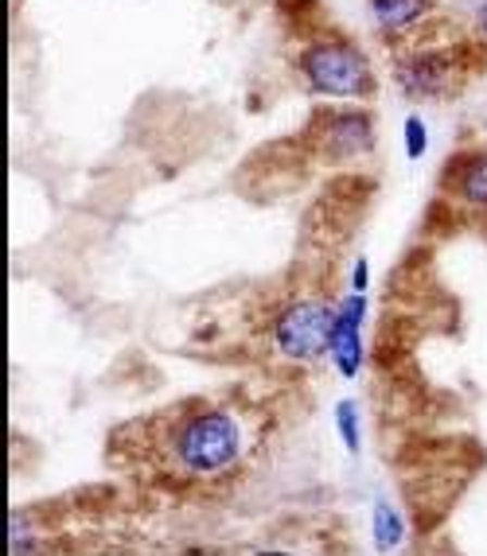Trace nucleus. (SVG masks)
Wrapping results in <instances>:
<instances>
[{
    "label": "nucleus",
    "instance_id": "obj_3",
    "mask_svg": "<svg viewBox=\"0 0 487 556\" xmlns=\"http://www.w3.org/2000/svg\"><path fill=\"white\" fill-rule=\"evenodd\" d=\"M309 144L328 164L363 160L375 149V121L366 110H320L309 121Z\"/></svg>",
    "mask_w": 487,
    "mask_h": 556
},
{
    "label": "nucleus",
    "instance_id": "obj_5",
    "mask_svg": "<svg viewBox=\"0 0 487 556\" xmlns=\"http://www.w3.org/2000/svg\"><path fill=\"white\" fill-rule=\"evenodd\" d=\"M469 75V63L460 59V51H445V47H433V51H413L410 59L398 63L394 78L402 86V93L417 98V102H437V98H449L457 93L460 78Z\"/></svg>",
    "mask_w": 487,
    "mask_h": 556
},
{
    "label": "nucleus",
    "instance_id": "obj_12",
    "mask_svg": "<svg viewBox=\"0 0 487 556\" xmlns=\"http://www.w3.org/2000/svg\"><path fill=\"white\" fill-rule=\"evenodd\" d=\"M351 288H355V292H366V257L355 261V280H351Z\"/></svg>",
    "mask_w": 487,
    "mask_h": 556
},
{
    "label": "nucleus",
    "instance_id": "obj_1",
    "mask_svg": "<svg viewBox=\"0 0 487 556\" xmlns=\"http://www.w3.org/2000/svg\"><path fill=\"white\" fill-rule=\"evenodd\" d=\"M242 425L226 408H191L168 432V464L191 479H215L242 459Z\"/></svg>",
    "mask_w": 487,
    "mask_h": 556
},
{
    "label": "nucleus",
    "instance_id": "obj_7",
    "mask_svg": "<svg viewBox=\"0 0 487 556\" xmlns=\"http://www.w3.org/2000/svg\"><path fill=\"white\" fill-rule=\"evenodd\" d=\"M363 319H366V296L355 292L336 307V331H332V362L344 378H355L363 366Z\"/></svg>",
    "mask_w": 487,
    "mask_h": 556
},
{
    "label": "nucleus",
    "instance_id": "obj_9",
    "mask_svg": "<svg viewBox=\"0 0 487 556\" xmlns=\"http://www.w3.org/2000/svg\"><path fill=\"white\" fill-rule=\"evenodd\" d=\"M405 538V526L402 518H398V510H394L390 502H378L375 506V541L378 548H398Z\"/></svg>",
    "mask_w": 487,
    "mask_h": 556
},
{
    "label": "nucleus",
    "instance_id": "obj_14",
    "mask_svg": "<svg viewBox=\"0 0 487 556\" xmlns=\"http://www.w3.org/2000/svg\"><path fill=\"white\" fill-rule=\"evenodd\" d=\"M484 129H487V117H484Z\"/></svg>",
    "mask_w": 487,
    "mask_h": 556
},
{
    "label": "nucleus",
    "instance_id": "obj_2",
    "mask_svg": "<svg viewBox=\"0 0 487 556\" xmlns=\"http://www.w3.org/2000/svg\"><path fill=\"white\" fill-rule=\"evenodd\" d=\"M300 75L320 98H375V71L363 47L344 36H320L300 51Z\"/></svg>",
    "mask_w": 487,
    "mask_h": 556
},
{
    "label": "nucleus",
    "instance_id": "obj_10",
    "mask_svg": "<svg viewBox=\"0 0 487 556\" xmlns=\"http://www.w3.org/2000/svg\"><path fill=\"white\" fill-rule=\"evenodd\" d=\"M336 425H339V440L351 455H359V413L351 401H339L336 405Z\"/></svg>",
    "mask_w": 487,
    "mask_h": 556
},
{
    "label": "nucleus",
    "instance_id": "obj_8",
    "mask_svg": "<svg viewBox=\"0 0 487 556\" xmlns=\"http://www.w3.org/2000/svg\"><path fill=\"white\" fill-rule=\"evenodd\" d=\"M366 4L386 36H402V31L417 28L433 12V0H366Z\"/></svg>",
    "mask_w": 487,
    "mask_h": 556
},
{
    "label": "nucleus",
    "instance_id": "obj_6",
    "mask_svg": "<svg viewBox=\"0 0 487 556\" xmlns=\"http://www.w3.org/2000/svg\"><path fill=\"white\" fill-rule=\"evenodd\" d=\"M440 195L460 211L487 218V149H464L440 172Z\"/></svg>",
    "mask_w": 487,
    "mask_h": 556
},
{
    "label": "nucleus",
    "instance_id": "obj_13",
    "mask_svg": "<svg viewBox=\"0 0 487 556\" xmlns=\"http://www.w3.org/2000/svg\"><path fill=\"white\" fill-rule=\"evenodd\" d=\"M479 36H484V43H487V4H484V12H479Z\"/></svg>",
    "mask_w": 487,
    "mask_h": 556
},
{
    "label": "nucleus",
    "instance_id": "obj_4",
    "mask_svg": "<svg viewBox=\"0 0 487 556\" xmlns=\"http://www.w3.org/2000/svg\"><path fill=\"white\" fill-rule=\"evenodd\" d=\"M332 331H336V307L320 304V300H297L273 324V343L285 358L309 362L316 354H328Z\"/></svg>",
    "mask_w": 487,
    "mask_h": 556
},
{
    "label": "nucleus",
    "instance_id": "obj_11",
    "mask_svg": "<svg viewBox=\"0 0 487 556\" xmlns=\"http://www.w3.org/2000/svg\"><path fill=\"white\" fill-rule=\"evenodd\" d=\"M425 149H429V137H425L422 117H410L405 121V152H410V160H422Z\"/></svg>",
    "mask_w": 487,
    "mask_h": 556
}]
</instances>
